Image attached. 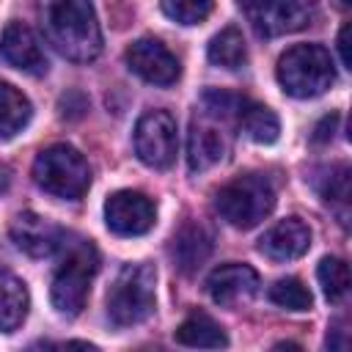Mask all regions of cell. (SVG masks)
I'll list each match as a JSON object with an SVG mask.
<instances>
[{
	"mask_svg": "<svg viewBox=\"0 0 352 352\" xmlns=\"http://www.w3.org/2000/svg\"><path fill=\"white\" fill-rule=\"evenodd\" d=\"M258 36H283L302 30L314 19V0H236Z\"/></svg>",
	"mask_w": 352,
	"mask_h": 352,
	"instance_id": "cell-7",
	"label": "cell"
},
{
	"mask_svg": "<svg viewBox=\"0 0 352 352\" xmlns=\"http://www.w3.org/2000/svg\"><path fill=\"white\" fill-rule=\"evenodd\" d=\"M333 80V58L322 44H294L278 60V82L294 99H311L324 94Z\"/></svg>",
	"mask_w": 352,
	"mask_h": 352,
	"instance_id": "cell-3",
	"label": "cell"
},
{
	"mask_svg": "<svg viewBox=\"0 0 352 352\" xmlns=\"http://www.w3.org/2000/svg\"><path fill=\"white\" fill-rule=\"evenodd\" d=\"M206 292L217 305H239L258 292V275L248 264H223L209 272Z\"/></svg>",
	"mask_w": 352,
	"mask_h": 352,
	"instance_id": "cell-11",
	"label": "cell"
},
{
	"mask_svg": "<svg viewBox=\"0 0 352 352\" xmlns=\"http://www.w3.org/2000/svg\"><path fill=\"white\" fill-rule=\"evenodd\" d=\"M311 248V228L300 217H286L275 223L261 239L258 250L272 261H292L300 258Z\"/></svg>",
	"mask_w": 352,
	"mask_h": 352,
	"instance_id": "cell-13",
	"label": "cell"
},
{
	"mask_svg": "<svg viewBox=\"0 0 352 352\" xmlns=\"http://www.w3.org/2000/svg\"><path fill=\"white\" fill-rule=\"evenodd\" d=\"M336 121H338V116H327L319 126H316V132H314V140L316 143H324V140H330L333 138V126H336Z\"/></svg>",
	"mask_w": 352,
	"mask_h": 352,
	"instance_id": "cell-27",
	"label": "cell"
},
{
	"mask_svg": "<svg viewBox=\"0 0 352 352\" xmlns=\"http://www.w3.org/2000/svg\"><path fill=\"white\" fill-rule=\"evenodd\" d=\"M47 41L69 60L88 63L102 50V30L91 0H38Z\"/></svg>",
	"mask_w": 352,
	"mask_h": 352,
	"instance_id": "cell-1",
	"label": "cell"
},
{
	"mask_svg": "<svg viewBox=\"0 0 352 352\" xmlns=\"http://www.w3.org/2000/svg\"><path fill=\"white\" fill-rule=\"evenodd\" d=\"M157 270L148 261L124 264L107 292V319L116 327L140 324L154 311Z\"/></svg>",
	"mask_w": 352,
	"mask_h": 352,
	"instance_id": "cell-4",
	"label": "cell"
},
{
	"mask_svg": "<svg viewBox=\"0 0 352 352\" xmlns=\"http://www.w3.org/2000/svg\"><path fill=\"white\" fill-rule=\"evenodd\" d=\"M104 223L118 236H140L154 226V204L138 190H118L104 204Z\"/></svg>",
	"mask_w": 352,
	"mask_h": 352,
	"instance_id": "cell-9",
	"label": "cell"
},
{
	"mask_svg": "<svg viewBox=\"0 0 352 352\" xmlns=\"http://www.w3.org/2000/svg\"><path fill=\"white\" fill-rule=\"evenodd\" d=\"M209 60L220 69H239L245 66L248 60V47H245V38L236 28H226L220 30L212 41H209Z\"/></svg>",
	"mask_w": 352,
	"mask_h": 352,
	"instance_id": "cell-21",
	"label": "cell"
},
{
	"mask_svg": "<svg viewBox=\"0 0 352 352\" xmlns=\"http://www.w3.org/2000/svg\"><path fill=\"white\" fill-rule=\"evenodd\" d=\"M214 206L228 226L253 228L272 212L275 190H272L270 179H264L258 173H245V176H236L217 190Z\"/></svg>",
	"mask_w": 352,
	"mask_h": 352,
	"instance_id": "cell-5",
	"label": "cell"
},
{
	"mask_svg": "<svg viewBox=\"0 0 352 352\" xmlns=\"http://www.w3.org/2000/svg\"><path fill=\"white\" fill-rule=\"evenodd\" d=\"M63 236L66 234L55 223H50L47 217H38L33 212L19 214L14 220V226H11V239L16 242L19 250H25L30 256H50V253H55L60 248Z\"/></svg>",
	"mask_w": 352,
	"mask_h": 352,
	"instance_id": "cell-14",
	"label": "cell"
},
{
	"mask_svg": "<svg viewBox=\"0 0 352 352\" xmlns=\"http://www.w3.org/2000/svg\"><path fill=\"white\" fill-rule=\"evenodd\" d=\"M239 124L245 129V135L256 143H275L278 140V132H280V124H278V116L264 107V104H253L245 99L242 110H239Z\"/></svg>",
	"mask_w": 352,
	"mask_h": 352,
	"instance_id": "cell-20",
	"label": "cell"
},
{
	"mask_svg": "<svg viewBox=\"0 0 352 352\" xmlns=\"http://www.w3.org/2000/svg\"><path fill=\"white\" fill-rule=\"evenodd\" d=\"M214 0H162V11L179 25H198L212 14Z\"/></svg>",
	"mask_w": 352,
	"mask_h": 352,
	"instance_id": "cell-24",
	"label": "cell"
},
{
	"mask_svg": "<svg viewBox=\"0 0 352 352\" xmlns=\"http://www.w3.org/2000/svg\"><path fill=\"white\" fill-rule=\"evenodd\" d=\"M270 300L275 305L286 308V311H308L314 305L311 292L297 278H280V280H275L272 289H270Z\"/></svg>",
	"mask_w": 352,
	"mask_h": 352,
	"instance_id": "cell-23",
	"label": "cell"
},
{
	"mask_svg": "<svg viewBox=\"0 0 352 352\" xmlns=\"http://www.w3.org/2000/svg\"><path fill=\"white\" fill-rule=\"evenodd\" d=\"M228 154V138L206 121H195L187 140V162L190 170H206L217 162H223Z\"/></svg>",
	"mask_w": 352,
	"mask_h": 352,
	"instance_id": "cell-15",
	"label": "cell"
},
{
	"mask_svg": "<svg viewBox=\"0 0 352 352\" xmlns=\"http://www.w3.org/2000/svg\"><path fill=\"white\" fill-rule=\"evenodd\" d=\"M338 52H341V63H344L346 69H352V55H349V25H344L341 33H338Z\"/></svg>",
	"mask_w": 352,
	"mask_h": 352,
	"instance_id": "cell-26",
	"label": "cell"
},
{
	"mask_svg": "<svg viewBox=\"0 0 352 352\" xmlns=\"http://www.w3.org/2000/svg\"><path fill=\"white\" fill-rule=\"evenodd\" d=\"M0 55L19 72H28V74H44L47 72V58L38 47V38L22 22L6 25L3 38H0Z\"/></svg>",
	"mask_w": 352,
	"mask_h": 352,
	"instance_id": "cell-12",
	"label": "cell"
},
{
	"mask_svg": "<svg viewBox=\"0 0 352 352\" xmlns=\"http://www.w3.org/2000/svg\"><path fill=\"white\" fill-rule=\"evenodd\" d=\"M126 66L151 85H173L182 74L176 55L157 38H138L126 50Z\"/></svg>",
	"mask_w": 352,
	"mask_h": 352,
	"instance_id": "cell-10",
	"label": "cell"
},
{
	"mask_svg": "<svg viewBox=\"0 0 352 352\" xmlns=\"http://www.w3.org/2000/svg\"><path fill=\"white\" fill-rule=\"evenodd\" d=\"M58 250H63V258L55 270L50 297H52V305L63 316H77L88 300V289H91V280L96 275V264H99L96 250L85 239L66 242V236H63Z\"/></svg>",
	"mask_w": 352,
	"mask_h": 352,
	"instance_id": "cell-2",
	"label": "cell"
},
{
	"mask_svg": "<svg viewBox=\"0 0 352 352\" xmlns=\"http://www.w3.org/2000/svg\"><path fill=\"white\" fill-rule=\"evenodd\" d=\"M28 305H30L28 286L14 272L0 267V330L6 333L16 330L28 316Z\"/></svg>",
	"mask_w": 352,
	"mask_h": 352,
	"instance_id": "cell-16",
	"label": "cell"
},
{
	"mask_svg": "<svg viewBox=\"0 0 352 352\" xmlns=\"http://www.w3.org/2000/svg\"><path fill=\"white\" fill-rule=\"evenodd\" d=\"M176 341L184 346H201V349H220L228 344L223 327L206 316V314H192L176 327Z\"/></svg>",
	"mask_w": 352,
	"mask_h": 352,
	"instance_id": "cell-18",
	"label": "cell"
},
{
	"mask_svg": "<svg viewBox=\"0 0 352 352\" xmlns=\"http://www.w3.org/2000/svg\"><path fill=\"white\" fill-rule=\"evenodd\" d=\"M316 190L327 204H346V198H349V168L346 165H330L322 176V182H316Z\"/></svg>",
	"mask_w": 352,
	"mask_h": 352,
	"instance_id": "cell-25",
	"label": "cell"
},
{
	"mask_svg": "<svg viewBox=\"0 0 352 352\" xmlns=\"http://www.w3.org/2000/svg\"><path fill=\"white\" fill-rule=\"evenodd\" d=\"M179 135L176 118L168 110H148L138 118L135 126V151L148 168H168L176 160Z\"/></svg>",
	"mask_w": 352,
	"mask_h": 352,
	"instance_id": "cell-8",
	"label": "cell"
},
{
	"mask_svg": "<svg viewBox=\"0 0 352 352\" xmlns=\"http://www.w3.org/2000/svg\"><path fill=\"white\" fill-rule=\"evenodd\" d=\"M30 118V102L22 91L0 80V138L16 135Z\"/></svg>",
	"mask_w": 352,
	"mask_h": 352,
	"instance_id": "cell-19",
	"label": "cell"
},
{
	"mask_svg": "<svg viewBox=\"0 0 352 352\" xmlns=\"http://www.w3.org/2000/svg\"><path fill=\"white\" fill-rule=\"evenodd\" d=\"M33 182L55 198L74 201L88 190L91 168L74 146L55 143V146L38 151V157L33 162Z\"/></svg>",
	"mask_w": 352,
	"mask_h": 352,
	"instance_id": "cell-6",
	"label": "cell"
},
{
	"mask_svg": "<svg viewBox=\"0 0 352 352\" xmlns=\"http://www.w3.org/2000/svg\"><path fill=\"white\" fill-rule=\"evenodd\" d=\"M209 250H212L209 234L201 226H195V223L182 226V231L173 236V258H176V264H179L182 272L198 270L206 261Z\"/></svg>",
	"mask_w": 352,
	"mask_h": 352,
	"instance_id": "cell-17",
	"label": "cell"
},
{
	"mask_svg": "<svg viewBox=\"0 0 352 352\" xmlns=\"http://www.w3.org/2000/svg\"><path fill=\"white\" fill-rule=\"evenodd\" d=\"M316 278H319V286L324 292V297L330 302H341L349 292V267L341 261V258H322L319 261V270H316Z\"/></svg>",
	"mask_w": 352,
	"mask_h": 352,
	"instance_id": "cell-22",
	"label": "cell"
}]
</instances>
